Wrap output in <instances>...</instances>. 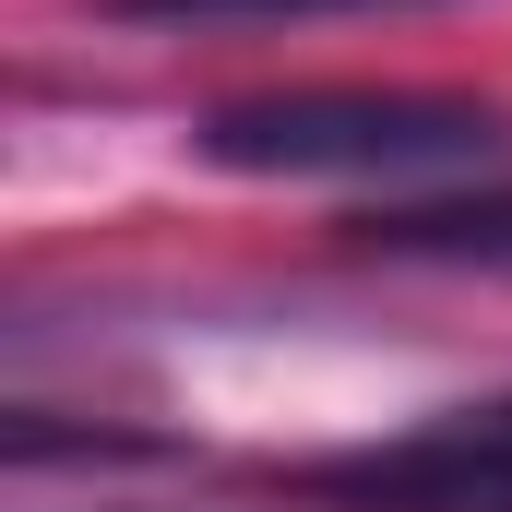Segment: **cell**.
<instances>
[{"mask_svg":"<svg viewBox=\"0 0 512 512\" xmlns=\"http://www.w3.org/2000/svg\"><path fill=\"white\" fill-rule=\"evenodd\" d=\"M191 143L239 179H477L512 155V120L489 96H429V84H286V96H227Z\"/></svg>","mask_w":512,"mask_h":512,"instance_id":"cell-1","label":"cell"},{"mask_svg":"<svg viewBox=\"0 0 512 512\" xmlns=\"http://www.w3.org/2000/svg\"><path fill=\"white\" fill-rule=\"evenodd\" d=\"M298 489L358 501V512H512V441H489V429L453 417V429H417L393 453H334Z\"/></svg>","mask_w":512,"mask_h":512,"instance_id":"cell-2","label":"cell"},{"mask_svg":"<svg viewBox=\"0 0 512 512\" xmlns=\"http://www.w3.org/2000/svg\"><path fill=\"white\" fill-rule=\"evenodd\" d=\"M358 239L382 262H441V274H512V179L501 191H429L358 215Z\"/></svg>","mask_w":512,"mask_h":512,"instance_id":"cell-3","label":"cell"},{"mask_svg":"<svg viewBox=\"0 0 512 512\" xmlns=\"http://www.w3.org/2000/svg\"><path fill=\"white\" fill-rule=\"evenodd\" d=\"M465 429H489V441H512V405H489V417H465Z\"/></svg>","mask_w":512,"mask_h":512,"instance_id":"cell-4","label":"cell"}]
</instances>
